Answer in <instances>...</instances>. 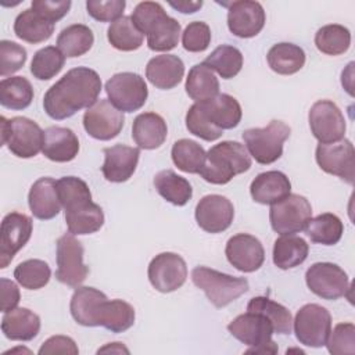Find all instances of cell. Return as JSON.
I'll list each match as a JSON object with an SVG mask.
<instances>
[{
	"mask_svg": "<svg viewBox=\"0 0 355 355\" xmlns=\"http://www.w3.org/2000/svg\"><path fill=\"white\" fill-rule=\"evenodd\" d=\"M101 92V79L94 69L76 67L55 82L43 97V108L51 119H67L82 108L92 107Z\"/></svg>",
	"mask_w": 355,
	"mask_h": 355,
	"instance_id": "cell-1",
	"label": "cell"
},
{
	"mask_svg": "<svg viewBox=\"0 0 355 355\" xmlns=\"http://www.w3.org/2000/svg\"><path fill=\"white\" fill-rule=\"evenodd\" d=\"M130 18L137 29L143 35H147V46L150 50L169 51L178 46L180 24L175 18L169 17L159 3H139Z\"/></svg>",
	"mask_w": 355,
	"mask_h": 355,
	"instance_id": "cell-2",
	"label": "cell"
},
{
	"mask_svg": "<svg viewBox=\"0 0 355 355\" xmlns=\"http://www.w3.org/2000/svg\"><path fill=\"white\" fill-rule=\"evenodd\" d=\"M251 168V155L239 141L225 140L207 151V158L198 175L212 184H226L236 175Z\"/></svg>",
	"mask_w": 355,
	"mask_h": 355,
	"instance_id": "cell-3",
	"label": "cell"
},
{
	"mask_svg": "<svg viewBox=\"0 0 355 355\" xmlns=\"http://www.w3.org/2000/svg\"><path fill=\"white\" fill-rule=\"evenodd\" d=\"M191 280L205 293L208 301L216 308L229 305L248 291L247 279L222 273L207 266L194 268L191 270Z\"/></svg>",
	"mask_w": 355,
	"mask_h": 355,
	"instance_id": "cell-4",
	"label": "cell"
},
{
	"mask_svg": "<svg viewBox=\"0 0 355 355\" xmlns=\"http://www.w3.org/2000/svg\"><path fill=\"white\" fill-rule=\"evenodd\" d=\"M291 129L283 121L273 119L265 128H251L243 132V140L250 155L262 165L273 164L283 154V144Z\"/></svg>",
	"mask_w": 355,
	"mask_h": 355,
	"instance_id": "cell-5",
	"label": "cell"
},
{
	"mask_svg": "<svg viewBox=\"0 0 355 355\" xmlns=\"http://www.w3.org/2000/svg\"><path fill=\"white\" fill-rule=\"evenodd\" d=\"M1 144L18 158H32L39 154L44 143V130L32 119L1 116Z\"/></svg>",
	"mask_w": 355,
	"mask_h": 355,
	"instance_id": "cell-6",
	"label": "cell"
},
{
	"mask_svg": "<svg viewBox=\"0 0 355 355\" xmlns=\"http://www.w3.org/2000/svg\"><path fill=\"white\" fill-rule=\"evenodd\" d=\"M297 340L312 348L326 345L331 331L330 312L319 304H306L301 306L293 320Z\"/></svg>",
	"mask_w": 355,
	"mask_h": 355,
	"instance_id": "cell-7",
	"label": "cell"
},
{
	"mask_svg": "<svg viewBox=\"0 0 355 355\" xmlns=\"http://www.w3.org/2000/svg\"><path fill=\"white\" fill-rule=\"evenodd\" d=\"M105 93L114 107L122 112L140 110L148 97L146 80L135 72H119L105 83Z\"/></svg>",
	"mask_w": 355,
	"mask_h": 355,
	"instance_id": "cell-8",
	"label": "cell"
},
{
	"mask_svg": "<svg viewBox=\"0 0 355 355\" xmlns=\"http://www.w3.org/2000/svg\"><path fill=\"white\" fill-rule=\"evenodd\" d=\"M312 218L309 201L300 194H288L283 200L272 204L269 219L272 229L279 234H294L305 230Z\"/></svg>",
	"mask_w": 355,
	"mask_h": 355,
	"instance_id": "cell-9",
	"label": "cell"
},
{
	"mask_svg": "<svg viewBox=\"0 0 355 355\" xmlns=\"http://www.w3.org/2000/svg\"><path fill=\"white\" fill-rule=\"evenodd\" d=\"M83 245L72 233H65L57 240L55 279L69 287H79L89 275L83 263Z\"/></svg>",
	"mask_w": 355,
	"mask_h": 355,
	"instance_id": "cell-10",
	"label": "cell"
},
{
	"mask_svg": "<svg viewBox=\"0 0 355 355\" xmlns=\"http://www.w3.org/2000/svg\"><path fill=\"white\" fill-rule=\"evenodd\" d=\"M308 121L311 132L319 143L329 144L344 139L345 119L341 110L333 101H316L309 110Z\"/></svg>",
	"mask_w": 355,
	"mask_h": 355,
	"instance_id": "cell-11",
	"label": "cell"
},
{
	"mask_svg": "<svg viewBox=\"0 0 355 355\" xmlns=\"http://www.w3.org/2000/svg\"><path fill=\"white\" fill-rule=\"evenodd\" d=\"M308 288L323 300H338L349 288L348 275L336 263L316 262L305 273Z\"/></svg>",
	"mask_w": 355,
	"mask_h": 355,
	"instance_id": "cell-12",
	"label": "cell"
},
{
	"mask_svg": "<svg viewBox=\"0 0 355 355\" xmlns=\"http://www.w3.org/2000/svg\"><path fill=\"white\" fill-rule=\"evenodd\" d=\"M125 123L123 112L111 104L110 100L100 98L83 114V128L96 140H111L116 137Z\"/></svg>",
	"mask_w": 355,
	"mask_h": 355,
	"instance_id": "cell-13",
	"label": "cell"
},
{
	"mask_svg": "<svg viewBox=\"0 0 355 355\" xmlns=\"http://www.w3.org/2000/svg\"><path fill=\"white\" fill-rule=\"evenodd\" d=\"M316 162L326 173L338 176L344 182L352 184L355 178V151L349 140L322 144L319 143L315 153Z\"/></svg>",
	"mask_w": 355,
	"mask_h": 355,
	"instance_id": "cell-14",
	"label": "cell"
},
{
	"mask_svg": "<svg viewBox=\"0 0 355 355\" xmlns=\"http://www.w3.org/2000/svg\"><path fill=\"white\" fill-rule=\"evenodd\" d=\"M148 280L159 293H172L180 288L187 279V265L175 252H161L148 265Z\"/></svg>",
	"mask_w": 355,
	"mask_h": 355,
	"instance_id": "cell-15",
	"label": "cell"
},
{
	"mask_svg": "<svg viewBox=\"0 0 355 355\" xmlns=\"http://www.w3.org/2000/svg\"><path fill=\"white\" fill-rule=\"evenodd\" d=\"M32 219L19 212H10L1 220L0 229V268L4 269L14 255L29 241L32 234Z\"/></svg>",
	"mask_w": 355,
	"mask_h": 355,
	"instance_id": "cell-16",
	"label": "cell"
},
{
	"mask_svg": "<svg viewBox=\"0 0 355 355\" xmlns=\"http://www.w3.org/2000/svg\"><path fill=\"white\" fill-rule=\"evenodd\" d=\"M234 207L232 201L219 194L202 197L196 207L197 225L207 233H222L232 225Z\"/></svg>",
	"mask_w": 355,
	"mask_h": 355,
	"instance_id": "cell-17",
	"label": "cell"
},
{
	"mask_svg": "<svg viewBox=\"0 0 355 355\" xmlns=\"http://www.w3.org/2000/svg\"><path fill=\"white\" fill-rule=\"evenodd\" d=\"M225 254L229 263L244 273L258 270L265 261V250L261 241L247 233L232 236L226 243Z\"/></svg>",
	"mask_w": 355,
	"mask_h": 355,
	"instance_id": "cell-18",
	"label": "cell"
},
{
	"mask_svg": "<svg viewBox=\"0 0 355 355\" xmlns=\"http://www.w3.org/2000/svg\"><path fill=\"white\" fill-rule=\"evenodd\" d=\"M265 21L263 7L258 1L241 0L229 4L227 28L237 37L250 39L257 36L262 31Z\"/></svg>",
	"mask_w": 355,
	"mask_h": 355,
	"instance_id": "cell-19",
	"label": "cell"
},
{
	"mask_svg": "<svg viewBox=\"0 0 355 355\" xmlns=\"http://www.w3.org/2000/svg\"><path fill=\"white\" fill-rule=\"evenodd\" d=\"M227 330L234 338L250 348L272 343V334L275 333L273 324L266 316L250 311L234 318L227 324Z\"/></svg>",
	"mask_w": 355,
	"mask_h": 355,
	"instance_id": "cell-20",
	"label": "cell"
},
{
	"mask_svg": "<svg viewBox=\"0 0 355 355\" xmlns=\"http://www.w3.org/2000/svg\"><path fill=\"white\" fill-rule=\"evenodd\" d=\"M140 157L137 147L115 144L104 148V164L101 172L108 182L122 183L135 173Z\"/></svg>",
	"mask_w": 355,
	"mask_h": 355,
	"instance_id": "cell-21",
	"label": "cell"
},
{
	"mask_svg": "<svg viewBox=\"0 0 355 355\" xmlns=\"http://www.w3.org/2000/svg\"><path fill=\"white\" fill-rule=\"evenodd\" d=\"M28 204L32 215L42 220L53 219L61 209L57 191V182L53 178L37 179L28 194Z\"/></svg>",
	"mask_w": 355,
	"mask_h": 355,
	"instance_id": "cell-22",
	"label": "cell"
},
{
	"mask_svg": "<svg viewBox=\"0 0 355 355\" xmlns=\"http://www.w3.org/2000/svg\"><path fill=\"white\" fill-rule=\"evenodd\" d=\"M184 75L183 61L173 54L153 57L146 67V78L157 89L169 90L178 86Z\"/></svg>",
	"mask_w": 355,
	"mask_h": 355,
	"instance_id": "cell-23",
	"label": "cell"
},
{
	"mask_svg": "<svg viewBox=\"0 0 355 355\" xmlns=\"http://www.w3.org/2000/svg\"><path fill=\"white\" fill-rule=\"evenodd\" d=\"M42 153L54 162H69L79 153L78 136L68 128L50 126L44 130Z\"/></svg>",
	"mask_w": 355,
	"mask_h": 355,
	"instance_id": "cell-24",
	"label": "cell"
},
{
	"mask_svg": "<svg viewBox=\"0 0 355 355\" xmlns=\"http://www.w3.org/2000/svg\"><path fill=\"white\" fill-rule=\"evenodd\" d=\"M168 128L165 119L155 112L139 114L132 125V139L143 150H155L166 139Z\"/></svg>",
	"mask_w": 355,
	"mask_h": 355,
	"instance_id": "cell-25",
	"label": "cell"
},
{
	"mask_svg": "<svg viewBox=\"0 0 355 355\" xmlns=\"http://www.w3.org/2000/svg\"><path fill=\"white\" fill-rule=\"evenodd\" d=\"M291 191V183L288 178L280 171H268L259 173L250 186L251 197L258 204H275Z\"/></svg>",
	"mask_w": 355,
	"mask_h": 355,
	"instance_id": "cell-26",
	"label": "cell"
},
{
	"mask_svg": "<svg viewBox=\"0 0 355 355\" xmlns=\"http://www.w3.org/2000/svg\"><path fill=\"white\" fill-rule=\"evenodd\" d=\"M1 331L8 340L31 341L40 331V318L28 308H14L4 312Z\"/></svg>",
	"mask_w": 355,
	"mask_h": 355,
	"instance_id": "cell-27",
	"label": "cell"
},
{
	"mask_svg": "<svg viewBox=\"0 0 355 355\" xmlns=\"http://www.w3.org/2000/svg\"><path fill=\"white\" fill-rule=\"evenodd\" d=\"M201 108L205 116L219 129H233L241 121V107L239 101L226 93L218 94L211 100L201 101Z\"/></svg>",
	"mask_w": 355,
	"mask_h": 355,
	"instance_id": "cell-28",
	"label": "cell"
},
{
	"mask_svg": "<svg viewBox=\"0 0 355 355\" xmlns=\"http://www.w3.org/2000/svg\"><path fill=\"white\" fill-rule=\"evenodd\" d=\"M107 300V295L94 287H76L72 294L69 309L73 320L86 327L97 326V312L100 304Z\"/></svg>",
	"mask_w": 355,
	"mask_h": 355,
	"instance_id": "cell-29",
	"label": "cell"
},
{
	"mask_svg": "<svg viewBox=\"0 0 355 355\" xmlns=\"http://www.w3.org/2000/svg\"><path fill=\"white\" fill-rule=\"evenodd\" d=\"M135 318V309L129 302L107 298L98 306L96 322L112 333H122L133 326Z\"/></svg>",
	"mask_w": 355,
	"mask_h": 355,
	"instance_id": "cell-30",
	"label": "cell"
},
{
	"mask_svg": "<svg viewBox=\"0 0 355 355\" xmlns=\"http://www.w3.org/2000/svg\"><path fill=\"white\" fill-rule=\"evenodd\" d=\"M54 32V24L49 22L32 8H26L19 12L14 22V33L21 40L36 44L46 42Z\"/></svg>",
	"mask_w": 355,
	"mask_h": 355,
	"instance_id": "cell-31",
	"label": "cell"
},
{
	"mask_svg": "<svg viewBox=\"0 0 355 355\" xmlns=\"http://www.w3.org/2000/svg\"><path fill=\"white\" fill-rule=\"evenodd\" d=\"M184 89L191 100L201 103L219 94V80L207 64L200 62L190 68Z\"/></svg>",
	"mask_w": 355,
	"mask_h": 355,
	"instance_id": "cell-32",
	"label": "cell"
},
{
	"mask_svg": "<svg viewBox=\"0 0 355 355\" xmlns=\"http://www.w3.org/2000/svg\"><path fill=\"white\" fill-rule=\"evenodd\" d=\"M154 187L164 200L178 207L186 205L193 196V189L189 180L179 176L172 169L159 171L154 176Z\"/></svg>",
	"mask_w": 355,
	"mask_h": 355,
	"instance_id": "cell-33",
	"label": "cell"
},
{
	"mask_svg": "<svg viewBox=\"0 0 355 355\" xmlns=\"http://www.w3.org/2000/svg\"><path fill=\"white\" fill-rule=\"evenodd\" d=\"M309 252L308 243L295 234H283L273 244V263L279 269H291L301 265Z\"/></svg>",
	"mask_w": 355,
	"mask_h": 355,
	"instance_id": "cell-34",
	"label": "cell"
},
{
	"mask_svg": "<svg viewBox=\"0 0 355 355\" xmlns=\"http://www.w3.org/2000/svg\"><path fill=\"white\" fill-rule=\"evenodd\" d=\"M270 69L279 75H293L305 64V51L293 43L273 44L266 54Z\"/></svg>",
	"mask_w": 355,
	"mask_h": 355,
	"instance_id": "cell-35",
	"label": "cell"
},
{
	"mask_svg": "<svg viewBox=\"0 0 355 355\" xmlns=\"http://www.w3.org/2000/svg\"><path fill=\"white\" fill-rule=\"evenodd\" d=\"M94 43L93 32L83 24H73L64 28L57 37L58 50L69 58L86 54Z\"/></svg>",
	"mask_w": 355,
	"mask_h": 355,
	"instance_id": "cell-36",
	"label": "cell"
},
{
	"mask_svg": "<svg viewBox=\"0 0 355 355\" xmlns=\"http://www.w3.org/2000/svg\"><path fill=\"white\" fill-rule=\"evenodd\" d=\"M33 87L24 76L4 78L0 82V104L8 110L19 111L31 105Z\"/></svg>",
	"mask_w": 355,
	"mask_h": 355,
	"instance_id": "cell-37",
	"label": "cell"
},
{
	"mask_svg": "<svg viewBox=\"0 0 355 355\" xmlns=\"http://www.w3.org/2000/svg\"><path fill=\"white\" fill-rule=\"evenodd\" d=\"M305 232L313 243L334 245L341 240V236L344 233V225L337 215L326 212L311 218L305 227Z\"/></svg>",
	"mask_w": 355,
	"mask_h": 355,
	"instance_id": "cell-38",
	"label": "cell"
},
{
	"mask_svg": "<svg viewBox=\"0 0 355 355\" xmlns=\"http://www.w3.org/2000/svg\"><path fill=\"white\" fill-rule=\"evenodd\" d=\"M57 191L61 207L65 212L83 208L92 201V193L87 183L76 176H64L57 180Z\"/></svg>",
	"mask_w": 355,
	"mask_h": 355,
	"instance_id": "cell-39",
	"label": "cell"
},
{
	"mask_svg": "<svg viewBox=\"0 0 355 355\" xmlns=\"http://www.w3.org/2000/svg\"><path fill=\"white\" fill-rule=\"evenodd\" d=\"M172 161L186 173H200L205 164L207 153L197 141L190 139H180L172 146Z\"/></svg>",
	"mask_w": 355,
	"mask_h": 355,
	"instance_id": "cell-40",
	"label": "cell"
},
{
	"mask_svg": "<svg viewBox=\"0 0 355 355\" xmlns=\"http://www.w3.org/2000/svg\"><path fill=\"white\" fill-rule=\"evenodd\" d=\"M107 37L111 46L121 51H133L143 44L144 35L137 29L130 17H121L111 22L107 29Z\"/></svg>",
	"mask_w": 355,
	"mask_h": 355,
	"instance_id": "cell-41",
	"label": "cell"
},
{
	"mask_svg": "<svg viewBox=\"0 0 355 355\" xmlns=\"http://www.w3.org/2000/svg\"><path fill=\"white\" fill-rule=\"evenodd\" d=\"M247 311L258 312L266 316L272 322L275 333L277 334L291 333V327H293L291 313L282 304H277L268 297H254L250 300L247 305Z\"/></svg>",
	"mask_w": 355,
	"mask_h": 355,
	"instance_id": "cell-42",
	"label": "cell"
},
{
	"mask_svg": "<svg viewBox=\"0 0 355 355\" xmlns=\"http://www.w3.org/2000/svg\"><path fill=\"white\" fill-rule=\"evenodd\" d=\"M315 44L323 54L340 55L351 46V33L348 28L338 24L324 25L318 29L315 35Z\"/></svg>",
	"mask_w": 355,
	"mask_h": 355,
	"instance_id": "cell-43",
	"label": "cell"
},
{
	"mask_svg": "<svg viewBox=\"0 0 355 355\" xmlns=\"http://www.w3.org/2000/svg\"><path fill=\"white\" fill-rule=\"evenodd\" d=\"M204 64L216 71L220 78L232 79L241 71L243 54L234 46L220 44L205 58Z\"/></svg>",
	"mask_w": 355,
	"mask_h": 355,
	"instance_id": "cell-44",
	"label": "cell"
},
{
	"mask_svg": "<svg viewBox=\"0 0 355 355\" xmlns=\"http://www.w3.org/2000/svg\"><path fill=\"white\" fill-rule=\"evenodd\" d=\"M65 222L72 234H92L100 230L104 225V212L100 205L92 202L82 209L65 212Z\"/></svg>",
	"mask_w": 355,
	"mask_h": 355,
	"instance_id": "cell-45",
	"label": "cell"
},
{
	"mask_svg": "<svg viewBox=\"0 0 355 355\" xmlns=\"http://www.w3.org/2000/svg\"><path fill=\"white\" fill-rule=\"evenodd\" d=\"M14 277L24 288L39 290L49 283L51 270L42 259H26L15 266Z\"/></svg>",
	"mask_w": 355,
	"mask_h": 355,
	"instance_id": "cell-46",
	"label": "cell"
},
{
	"mask_svg": "<svg viewBox=\"0 0 355 355\" xmlns=\"http://www.w3.org/2000/svg\"><path fill=\"white\" fill-rule=\"evenodd\" d=\"M64 62L65 55L58 47L47 46L35 53L31 62V73L39 80H49L62 69Z\"/></svg>",
	"mask_w": 355,
	"mask_h": 355,
	"instance_id": "cell-47",
	"label": "cell"
},
{
	"mask_svg": "<svg viewBox=\"0 0 355 355\" xmlns=\"http://www.w3.org/2000/svg\"><path fill=\"white\" fill-rule=\"evenodd\" d=\"M186 128L191 135H194L202 140H207V141L218 140L223 135V130L216 128L205 116L200 103H194L189 108V111L186 114Z\"/></svg>",
	"mask_w": 355,
	"mask_h": 355,
	"instance_id": "cell-48",
	"label": "cell"
},
{
	"mask_svg": "<svg viewBox=\"0 0 355 355\" xmlns=\"http://www.w3.org/2000/svg\"><path fill=\"white\" fill-rule=\"evenodd\" d=\"M26 62V50L11 40L0 42V76L6 78L19 71Z\"/></svg>",
	"mask_w": 355,
	"mask_h": 355,
	"instance_id": "cell-49",
	"label": "cell"
},
{
	"mask_svg": "<svg viewBox=\"0 0 355 355\" xmlns=\"http://www.w3.org/2000/svg\"><path fill=\"white\" fill-rule=\"evenodd\" d=\"M327 349L333 355H344L355 352V326L354 323H338L333 331H330L327 341Z\"/></svg>",
	"mask_w": 355,
	"mask_h": 355,
	"instance_id": "cell-50",
	"label": "cell"
},
{
	"mask_svg": "<svg viewBox=\"0 0 355 355\" xmlns=\"http://www.w3.org/2000/svg\"><path fill=\"white\" fill-rule=\"evenodd\" d=\"M209 43L211 29L202 21L190 22L182 35V44L190 53H201L208 49Z\"/></svg>",
	"mask_w": 355,
	"mask_h": 355,
	"instance_id": "cell-51",
	"label": "cell"
},
{
	"mask_svg": "<svg viewBox=\"0 0 355 355\" xmlns=\"http://www.w3.org/2000/svg\"><path fill=\"white\" fill-rule=\"evenodd\" d=\"M125 0H87V14L100 22H114L123 17Z\"/></svg>",
	"mask_w": 355,
	"mask_h": 355,
	"instance_id": "cell-52",
	"label": "cell"
},
{
	"mask_svg": "<svg viewBox=\"0 0 355 355\" xmlns=\"http://www.w3.org/2000/svg\"><path fill=\"white\" fill-rule=\"evenodd\" d=\"M69 0H33L31 8L51 24L65 17L71 8Z\"/></svg>",
	"mask_w": 355,
	"mask_h": 355,
	"instance_id": "cell-53",
	"label": "cell"
},
{
	"mask_svg": "<svg viewBox=\"0 0 355 355\" xmlns=\"http://www.w3.org/2000/svg\"><path fill=\"white\" fill-rule=\"evenodd\" d=\"M39 354L40 355H49V354L76 355L79 354V348L76 343L68 336H53L42 344V347L39 348Z\"/></svg>",
	"mask_w": 355,
	"mask_h": 355,
	"instance_id": "cell-54",
	"label": "cell"
},
{
	"mask_svg": "<svg viewBox=\"0 0 355 355\" xmlns=\"http://www.w3.org/2000/svg\"><path fill=\"white\" fill-rule=\"evenodd\" d=\"M0 287H1V311L8 312L14 308H17L21 294L18 286L6 277L0 279Z\"/></svg>",
	"mask_w": 355,
	"mask_h": 355,
	"instance_id": "cell-55",
	"label": "cell"
},
{
	"mask_svg": "<svg viewBox=\"0 0 355 355\" xmlns=\"http://www.w3.org/2000/svg\"><path fill=\"white\" fill-rule=\"evenodd\" d=\"M169 6L183 14H191L202 7V1H169Z\"/></svg>",
	"mask_w": 355,
	"mask_h": 355,
	"instance_id": "cell-56",
	"label": "cell"
},
{
	"mask_svg": "<svg viewBox=\"0 0 355 355\" xmlns=\"http://www.w3.org/2000/svg\"><path fill=\"white\" fill-rule=\"evenodd\" d=\"M103 352H111V354H129V349L122 344V343H108L104 347L98 348L97 354H103Z\"/></svg>",
	"mask_w": 355,
	"mask_h": 355,
	"instance_id": "cell-57",
	"label": "cell"
},
{
	"mask_svg": "<svg viewBox=\"0 0 355 355\" xmlns=\"http://www.w3.org/2000/svg\"><path fill=\"white\" fill-rule=\"evenodd\" d=\"M277 351H279V348H277L275 341H272L269 344H265V345H259V347L245 349L247 354H276Z\"/></svg>",
	"mask_w": 355,
	"mask_h": 355,
	"instance_id": "cell-58",
	"label": "cell"
}]
</instances>
